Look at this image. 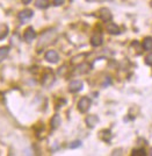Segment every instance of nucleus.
Segmentation results:
<instances>
[{
  "instance_id": "obj_3",
  "label": "nucleus",
  "mask_w": 152,
  "mask_h": 156,
  "mask_svg": "<svg viewBox=\"0 0 152 156\" xmlns=\"http://www.w3.org/2000/svg\"><path fill=\"white\" fill-rule=\"evenodd\" d=\"M99 16H100V19L102 20V21H105V22L110 21L113 18L112 13H110V11H109L108 8H101L99 11Z\"/></svg>"
},
{
  "instance_id": "obj_17",
  "label": "nucleus",
  "mask_w": 152,
  "mask_h": 156,
  "mask_svg": "<svg viewBox=\"0 0 152 156\" xmlns=\"http://www.w3.org/2000/svg\"><path fill=\"white\" fill-rule=\"evenodd\" d=\"M90 70V65L88 64H81L78 66V70H77V73H86L87 71Z\"/></svg>"
},
{
  "instance_id": "obj_6",
  "label": "nucleus",
  "mask_w": 152,
  "mask_h": 156,
  "mask_svg": "<svg viewBox=\"0 0 152 156\" xmlns=\"http://www.w3.org/2000/svg\"><path fill=\"white\" fill-rule=\"evenodd\" d=\"M102 41H103L102 34H101V33H95L92 36V39H91V44H92L93 47H99L102 44Z\"/></svg>"
},
{
  "instance_id": "obj_22",
  "label": "nucleus",
  "mask_w": 152,
  "mask_h": 156,
  "mask_svg": "<svg viewBox=\"0 0 152 156\" xmlns=\"http://www.w3.org/2000/svg\"><path fill=\"white\" fill-rule=\"evenodd\" d=\"M30 1H32V0H22V2H23V4H29Z\"/></svg>"
},
{
  "instance_id": "obj_12",
  "label": "nucleus",
  "mask_w": 152,
  "mask_h": 156,
  "mask_svg": "<svg viewBox=\"0 0 152 156\" xmlns=\"http://www.w3.org/2000/svg\"><path fill=\"white\" fill-rule=\"evenodd\" d=\"M143 48L147 51H152V37H146L143 41Z\"/></svg>"
},
{
  "instance_id": "obj_20",
  "label": "nucleus",
  "mask_w": 152,
  "mask_h": 156,
  "mask_svg": "<svg viewBox=\"0 0 152 156\" xmlns=\"http://www.w3.org/2000/svg\"><path fill=\"white\" fill-rule=\"evenodd\" d=\"M145 63L147 65H152V54H150V55L145 58Z\"/></svg>"
},
{
  "instance_id": "obj_10",
  "label": "nucleus",
  "mask_w": 152,
  "mask_h": 156,
  "mask_svg": "<svg viewBox=\"0 0 152 156\" xmlns=\"http://www.w3.org/2000/svg\"><path fill=\"white\" fill-rule=\"evenodd\" d=\"M53 80H55V78H53V75L52 73H46L44 78H43V80H42V84L44 85V86H49V85H51L53 83Z\"/></svg>"
},
{
  "instance_id": "obj_1",
  "label": "nucleus",
  "mask_w": 152,
  "mask_h": 156,
  "mask_svg": "<svg viewBox=\"0 0 152 156\" xmlns=\"http://www.w3.org/2000/svg\"><path fill=\"white\" fill-rule=\"evenodd\" d=\"M55 39H56V33L53 32V30H49V32L44 33L40 40L39 48H41V47H42V48H43V47H46L48 44H50Z\"/></svg>"
},
{
  "instance_id": "obj_23",
  "label": "nucleus",
  "mask_w": 152,
  "mask_h": 156,
  "mask_svg": "<svg viewBox=\"0 0 152 156\" xmlns=\"http://www.w3.org/2000/svg\"><path fill=\"white\" fill-rule=\"evenodd\" d=\"M150 155L152 156V148H151V150H150Z\"/></svg>"
},
{
  "instance_id": "obj_16",
  "label": "nucleus",
  "mask_w": 152,
  "mask_h": 156,
  "mask_svg": "<svg viewBox=\"0 0 152 156\" xmlns=\"http://www.w3.org/2000/svg\"><path fill=\"white\" fill-rule=\"evenodd\" d=\"M8 51H9V48H8V47H2V48H0V63L6 58V56L8 55Z\"/></svg>"
},
{
  "instance_id": "obj_5",
  "label": "nucleus",
  "mask_w": 152,
  "mask_h": 156,
  "mask_svg": "<svg viewBox=\"0 0 152 156\" xmlns=\"http://www.w3.org/2000/svg\"><path fill=\"white\" fill-rule=\"evenodd\" d=\"M23 37H25V41H27L28 43H30L36 37V33H35V30H34L32 27H29V28H27V30L25 32Z\"/></svg>"
},
{
  "instance_id": "obj_14",
  "label": "nucleus",
  "mask_w": 152,
  "mask_h": 156,
  "mask_svg": "<svg viewBox=\"0 0 152 156\" xmlns=\"http://www.w3.org/2000/svg\"><path fill=\"white\" fill-rule=\"evenodd\" d=\"M35 5L37 8H41V9H44L49 6V0H36L35 1Z\"/></svg>"
},
{
  "instance_id": "obj_13",
  "label": "nucleus",
  "mask_w": 152,
  "mask_h": 156,
  "mask_svg": "<svg viewBox=\"0 0 152 156\" xmlns=\"http://www.w3.org/2000/svg\"><path fill=\"white\" fill-rule=\"evenodd\" d=\"M60 125V117L59 115H53V118L51 119V128L52 129H56V128H58Z\"/></svg>"
},
{
  "instance_id": "obj_2",
  "label": "nucleus",
  "mask_w": 152,
  "mask_h": 156,
  "mask_svg": "<svg viewBox=\"0 0 152 156\" xmlns=\"http://www.w3.org/2000/svg\"><path fill=\"white\" fill-rule=\"evenodd\" d=\"M90 106H91V100H90V98L84 97V98H81L79 100V103H78V110H79L81 113H85V112L88 111Z\"/></svg>"
},
{
  "instance_id": "obj_18",
  "label": "nucleus",
  "mask_w": 152,
  "mask_h": 156,
  "mask_svg": "<svg viewBox=\"0 0 152 156\" xmlns=\"http://www.w3.org/2000/svg\"><path fill=\"white\" fill-rule=\"evenodd\" d=\"M132 156H145L146 153L144 149H138V150H132Z\"/></svg>"
},
{
  "instance_id": "obj_21",
  "label": "nucleus",
  "mask_w": 152,
  "mask_h": 156,
  "mask_svg": "<svg viewBox=\"0 0 152 156\" xmlns=\"http://www.w3.org/2000/svg\"><path fill=\"white\" fill-rule=\"evenodd\" d=\"M63 2H64V0H53V4H55L56 6H60Z\"/></svg>"
},
{
  "instance_id": "obj_9",
  "label": "nucleus",
  "mask_w": 152,
  "mask_h": 156,
  "mask_svg": "<svg viewBox=\"0 0 152 156\" xmlns=\"http://www.w3.org/2000/svg\"><path fill=\"white\" fill-rule=\"evenodd\" d=\"M106 28H107V32L110 33V34H114V35L120 34L119 26H116V25H115V23H113V22H109V23L106 26Z\"/></svg>"
},
{
  "instance_id": "obj_11",
  "label": "nucleus",
  "mask_w": 152,
  "mask_h": 156,
  "mask_svg": "<svg viewBox=\"0 0 152 156\" xmlns=\"http://www.w3.org/2000/svg\"><path fill=\"white\" fill-rule=\"evenodd\" d=\"M32 16H33V11H30V9H25V11H22V12L19 13V18L21 20H23V21L30 19Z\"/></svg>"
},
{
  "instance_id": "obj_19",
  "label": "nucleus",
  "mask_w": 152,
  "mask_h": 156,
  "mask_svg": "<svg viewBox=\"0 0 152 156\" xmlns=\"http://www.w3.org/2000/svg\"><path fill=\"white\" fill-rule=\"evenodd\" d=\"M80 146H81V142H80V141H73V142L70 144V148H71V149H74V148H78Z\"/></svg>"
},
{
  "instance_id": "obj_7",
  "label": "nucleus",
  "mask_w": 152,
  "mask_h": 156,
  "mask_svg": "<svg viewBox=\"0 0 152 156\" xmlns=\"http://www.w3.org/2000/svg\"><path fill=\"white\" fill-rule=\"evenodd\" d=\"M83 89V82L81 80H73L69 85V91L70 92H78Z\"/></svg>"
},
{
  "instance_id": "obj_4",
  "label": "nucleus",
  "mask_w": 152,
  "mask_h": 156,
  "mask_svg": "<svg viewBox=\"0 0 152 156\" xmlns=\"http://www.w3.org/2000/svg\"><path fill=\"white\" fill-rule=\"evenodd\" d=\"M46 59L48 62H50V63H57L58 59H59V56H58V54L55 50H49L46 54Z\"/></svg>"
},
{
  "instance_id": "obj_15",
  "label": "nucleus",
  "mask_w": 152,
  "mask_h": 156,
  "mask_svg": "<svg viewBox=\"0 0 152 156\" xmlns=\"http://www.w3.org/2000/svg\"><path fill=\"white\" fill-rule=\"evenodd\" d=\"M7 34H8V27L6 25H4V23H1L0 25V40L5 39L7 36Z\"/></svg>"
},
{
  "instance_id": "obj_8",
  "label": "nucleus",
  "mask_w": 152,
  "mask_h": 156,
  "mask_svg": "<svg viewBox=\"0 0 152 156\" xmlns=\"http://www.w3.org/2000/svg\"><path fill=\"white\" fill-rule=\"evenodd\" d=\"M98 122H99V118L96 117V115H88V117L86 118V124H87V126L91 127V128H93Z\"/></svg>"
}]
</instances>
